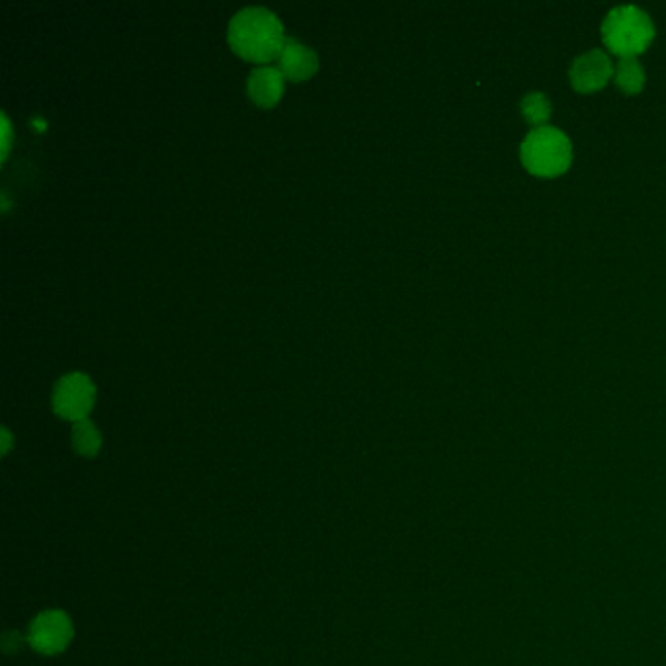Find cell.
Listing matches in <instances>:
<instances>
[{
    "label": "cell",
    "mask_w": 666,
    "mask_h": 666,
    "mask_svg": "<svg viewBox=\"0 0 666 666\" xmlns=\"http://www.w3.org/2000/svg\"><path fill=\"white\" fill-rule=\"evenodd\" d=\"M229 42L237 53L250 61H270L278 57L284 38L280 18L264 6H247L229 22Z\"/></svg>",
    "instance_id": "cell-1"
},
{
    "label": "cell",
    "mask_w": 666,
    "mask_h": 666,
    "mask_svg": "<svg viewBox=\"0 0 666 666\" xmlns=\"http://www.w3.org/2000/svg\"><path fill=\"white\" fill-rule=\"evenodd\" d=\"M655 38V24L637 6H618L608 12L602 22V42L610 53L624 57H637Z\"/></svg>",
    "instance_id": "cell-2"
},
{
    "label": "cell",
    "mask_w": 666,
    "mask_h": 666,
    "mask_svg": "<svg viewBox=\"0 0 666 666\" xmlns=\"http://www.w3.org/2000/svg\"><path fill=\"white\" fill-rule=\"evenodd\" d=\"M522 165L534 176L555 178L573 163L571 139L551 125L532 129L520 145Z\"/></svg>",
    "instance_id": "cell-3"
},
{
    "label": "cell",
    "mask_w": 666,
    "mask_h": 666,
    "mask_svg": "<svg viewBox=\"0 0 666 666\" xmlns=\"http://www.w3.org/2000/svg\"><path fill=\"white\" fill-rule=\"evenodd\" d=\"M94 383L83 372L63 375L53 387V411L73 422L83 420L94 405Z\"/></svg>",
    "instance_id": "cell-4"
},
{
    "label": "cell",
    "mask_w": 666,
    "mask_h": 666,
    "mask_svg": "<svg viewBox=\"0 0 666 666\" xmlns=\"http://www.w3.org/2000/svg\"><path fill=\"white\" fill-rule=\"evenodd\" d=\"M75 629L71 618L61 610H45L28 631V641L38 653L53 657L63 653L73 641Z\"/></svg>",
    "instance_id": "cell-5"
},
{
    "label": "cell",
    "mask_w": 666,
    "mask_h": 666,
    "mask_svg": "<svg viewBox=\"0 0 666 666\" xmlns=\"http://www.w3.org/2000/svg\"><path fill=\"white\" fill-rule=\"evenodd\" d=\"M569 77L575 90L588 94L608 84L614 77V67L610 57L602 49H592L573 61Z\"/></svg>",
    "instance_id": "cell-6"
},
{
    "label": "cell",
    "mask_w": 666,
    "mask_h": 666,
    "mask_svg": "<svg viewBox=\"0 0 666 666\" xmlns=\"http://www.w3.org/2000/svg\"><path fill=\"white\" fill-rule=\"evenodd\" d=\"M278 69L284 77L293 81H303L317 69V53L293 38H286L278 53Z\"/></svg>",
    "instance_id": "cell-7"
},
{
    "label": "cell",
    "mask_w": 666,
    "mask_h": 666,
    "mask_svg": "<svg viewBox=\"0 0 666 666\" xmlns=\"http://www.w3.org/2000/svg\"><path fill=\"white\" fill-rule=\"evenodd\" d=\"M250 98L260 106H272L284 92V73L272 65H258L247 81Z\"/></svg>",
    "instance_id": "cell-8"
},
{
    "label": "cell",
    "mask_w": 666,
    "mask_h": 666,
    "mask_svg": "<svg viewBox=\"0 0 666 666\" xmlns=\"http://www.w3.org/2000/svg\"><path fill=\"white\" fill-rule=\"evenodd\" d=\"M614 83L629 96L639 94L645 86V71L641 63L635 57L620 59L614 67Z\"/></svg>",
    "instance_id": "cell-9"
},
{
    "label": "cell",
    "mask_w": 666,
    "mask_h": 666,
    "mask_svg": "<svg viewBox=\"0 0 666 666\" xmlns=\"http://www.w3.org/2000/svg\"><path fill=\"white\" fill-rule=\"evenodd\" d=\"M73 446L81 456H86V458H92L100 452L102 436L88 418L77 420L73 424Z\"/></svg>",
    "instance_id": "cell-10"
},
{
    "label": "cell",
    "mask_w": 666,
    "mask_h": 666,
    "mask_svg": "<svg viewBox=\"0 0 666 666\" xmlns=\"http://www.w3.org/2000/svg\"><path fill=\"white\" fill-rule=\"evenodd\" d=\"M520 108H522L524 118L528 120V124L534 125V129L545 127L551 118V102L543 92L526 94Z\"/></svg>",
    "instance_id": "cell-11"
},
{
    "label": "cell",
    "mask_w": 666,
    "mask_h": 666,
    "mask_svg": "<svg viewBox=\"0 0 666 666\" xmlns=\"http://www.w3.org/2000/svg\"><path fill=\"white\" fill-rule=\"evenodd\" d=\"M22 643H24V639L18 635V633H14V631H6L4 633V639H2V647H4V651L10 655V653H18L20 649H22Z\"/></svg>",
    "instance_id": "cell-12"
},
{
    "label": "cell",
    "mask_w": 666,
    "mask_h": 666,
    "mask_svg": "<svg viewBox=\"0 0 666 666\" xmlns=\"http://www.w3.org/2000/svg\"><path fill=\"white\" fill-rule=\"evenodd\" d=\"M8 133H10V125L6 120V114H2V153H6V149H8Z\"/></svg>",
    "instance_id": "cell-13"
},
{
    "label": "cell",
    "mask_w": 666,
    "mask_h": 666,
    "mask_svg": "<svg viewBox=\"0 0 666 666\" xmlns=\"http://www.w3.org/2000/svg\"><path fill=\"white\" fill-rule=\"evenodd\" d=\"M10 444H12V438H10V432L6 428H2V456L8 454L10 450Z\"/></svg>",
    "instance_id": "cell-14"
}]
</instances>
